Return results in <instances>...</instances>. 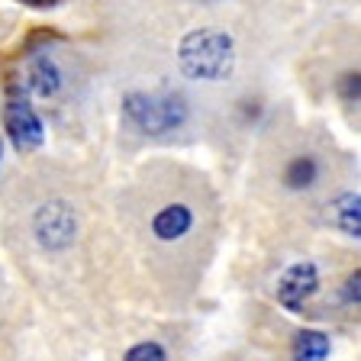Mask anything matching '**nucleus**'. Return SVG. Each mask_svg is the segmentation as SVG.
<instances>
[{
	"instance_id": "6",
	"label": "nucleus",
	"mask_w": 361,
	"mask_h": 361,
	"mask_svg": "<svg viewBox=\"0 0 361 361\" xmlns=\"http://www.w3.org/2000/svg\"><path fill=\"white\" fill-rule=\"evenodd\" d=\"M326 223L336 226L338 233L358 239L361 235V197L358 190H345L332 203H326Z\"/></svg>"
},
{
	"instance_id": "5",
	"label": "nucleus",
	"mask_w": 361,
	"mask_h": 361,
	"mask_svg": "<svg viewBox=\"0 0 361 361\" xmlns=\"http://www.w3.org/2000/svg\"><path fill=\"white\" fill-rule=\"evenodd\" d=\"M319 290V268L313 262H293L278 278V303L290 313H300L307 300Z\"/></svg>"
},
{
	"instance_id": "3",
	"label": "nucleus",
	"mask_w": 361,
	"mask_h": 361,
	"mask_svg": "<svg viewBox=\"0 0 361 361\" xmlns=\"http://www.w3.org/2000/svg\"><path fill=\"white\" fill-rule=\"evenodd\" d=\"M32 235L45 252H65L78 239V213L68 200H45L32 213Z\"/></svg>"
},
{
	"instance_id": "11",
	"label": "nucleus",
	"mask_w": 361,
	"mask_h": 361,
	"mask_svg": "<svg viewBox=\"0 0 361 361\" xmlns=\"http://www.w3.org/2000/svg\"><path fill=\"white\" fill-rule=\"evenodd\" d=\"M123 361H168V352L158 342H139L123 355Z\"/></svg>"
},
{
	"instance_id": "4",
	"label": "nucleus",
	"mask_w": 361,
	"mask_h": 361,
	"mask_svg": "<svg viewBox=\"0 0 361 361\" xmlns=\"http://www.w3.org/2000/svg\"><path fill=\"white\" fill-rule=\"evenodd\" d=\"M4 126H7L10 142L16 145V152H36L45 142V126L39 120V113L32 110V104L26 97H10L7 110H4Z\"/></svg>"
},
{
	"instance_id": "12",
	"label": "nucleus",
	"mask_w": 361,
	"mask_h": 361,
	"mask_svg": "<svg viewBox=\"0 0 361 361\" xmlns=\"http://www.w3.org/2000/svg\"><path fill=\"white\" fill-rule=\"evenodd\" d=\"M358 284H361V271H355L352 278L345 281V300L355 303V307H358V300H361V287Z\"/></svg>"
},
{
	"instance_id": "9",
	"label": "nucleus",
	"mask_w": 361,
	"mask_h": 361,
	"mask_svg": "<svg viewBox=\"0 0 361 361\" xmlns=\"http://www.w3.org/2000/svg\"><path fill=\"white\" fill-rule=\"evenodd\" d=\"M332 352L329 345V336L319 329H300L293 336V345H290V355L293 361H326Z\"/></svg>"
},
{
	"instance_id": "1",
	"label": "nucleus",
	"mask_w": 361,
	"mask_h": 361,
	"mask_svg": "<svg viewBox=\"0 0 361 361\" xmlns=\"http://www.w3.org/2000/svg\"><path fill=\"white\" fill-rule=\"evenodd\" d=\"M178 65L190 81H226L235 68V42L223 30H190L178 42Z\"/></svg>"
},
{
	"instance_id": "7",
	"label": "nucleus",
	"mask_w": 361,
	"mask_h": 361,
	"mask_svg": "<svg viewBox=\"0 0 361 361\" xmlns=\"http://www.w3.org/2000/svg\"><path fill=\"white\" fill-rule=\"evenodd\" d=\"M190 226H194V213L184 203H168L152 216V233H155L158 242L184 239L190 233Z\"/></svg>"
},
{
	"instance_id": "14",
	"label": "nucleus",
	"mask_w": 361,
	"mask_h": 361,
	"mask_svg": "<svg viewBox=\"0 0 361 361\" xmlns=\"http://www.w3.org/2000/svg\"><path fill=\"white\" fill-rule=\"evenodd\" d=\"M0 161H4V135H0Z\"/></svg>"
},
{
	"instance_id": "10",
	"label": "nucleus",
	"mask_w": 361,
	"mask_h": 361,
	"mask_svg": "<svg viewBox=\"0 0 361 361\" xmlns=\"http://www.w3.org/2000/svg\"><path fill=\"white\" fill-rule=\"evenodd\" d=\"M319 178V161L313 155H297L290 165L284 168V184L290 190H307Z\"/></svg>"
},
{
	"instance_id": "2",
	"label": "nucleus",
	"mask_w": 361,
	"mask_h": 361,
	"mask_svg": "<svg viewBox=\"0 0 361 361\" xmlns=\"http://www.w3.org/2000/svg\"><path fill=\"white\" fill-rule=\"evenodd\" d=\"M123 116L142 135H165L188 123V100L180 94H126Z\"/></svg>"
},
{
	"instance_id": "15",
	"label": "nucleus",
	"mask_w": 361,
	"mask_h": 361,
	"mask_svg": "<svg viewBox=\"0 0 361 361\" xmlns=\"http://www.w3.org/2000/svg\"><path fill=\"white\" fill-rule=\"evenodd\" d=\"M200 4H213V0H200Z\"/></svg>"
},
{
	"instance_id": "8",
	"label": "nucleus",
	"mask_w": 361,
	"mask_h": 361,
	"mask_svg": "<svg viewBox=\"0 0 361 361\" xmlns=\"http://www.w3.org/2000/svg\"><path fill=\"white\" fill-rule=\"evenodd\" d=\"M26 84H30V90L39 94V97H55L61 90L59 65H55L49 55H36V59L30 61V68H26Z\"/></svg>"
},
{
	"instance_id": "13",
	"label": "nucleus",
	"mask_w": 361,
	"mask_h": 361,
	"mask_svg": "<svg viewBox=\"0 0 361 361\" xmlns=\"http://www.w3.org/2000/svg\"><path fill=\"white\" fill-rule=\"evenodd\" d=\"M26 7H36V10H49V7H59L61 0H20Z\"/></svg>"
}]
</instances>
